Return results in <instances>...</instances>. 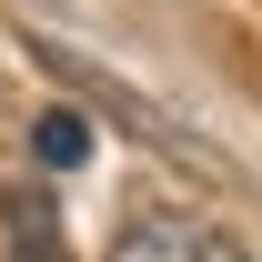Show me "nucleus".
<instances>
[{
  "mask_svg": "<svg viewBox=\"0 0 262 262\" xmlns=\"http://www.w3.org/2000/svg\"><path fill=\"white\" fill-rule=\"evenodd\" d=\"M111 262H242V242L222 222H202V212H141L111 242Z\"/></svg>",
  "mask_w": 262,
  "mask_h": 262,
  "instance_id": "nucleus-1",
  "label": "nucleus"
},
{
  "mask_svg": "<svg viewBox=\"0 0 262 262\" xmlns=\"http://www.w3.org/2000/svg\"><path fill=\"white\" fill-rule=\"evenodd\" d=\"M0 222H10V252H20V262H71L61 212H51V192H40V182H10V192H0Z\"/></svg>",
  "mask_w": 262,
  "mask_h": 262,
  "instance_id": "nucleus-2",
  "label": "nucleus"
},
{
  "mask_svg": "<svg viewBox=\"0 0 262 262\" xmlns=\"http://www.w3.org/2000/svg\"><path fill=\"white\" fill-rule=\"evenodd\" d=\"M31 162L40 171H81V162H91V121H81L71 101H51V111L31 121Z\"/></svg>",
  "mask_w": 262,
  "mask_h": 262,
  "instance_id": "nucleus-3",
  "label": "nucleus"
}]
</instances>
